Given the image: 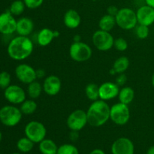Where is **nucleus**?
I'll list each match as a JSON object with an SVG mask.
<instances>
[{
  "mask_svg": "<svg viewBox=\"0 0 154 154\" xmlns=\"http://www.w3.org/2000/svg\"><path fill=\"white\" fill-rule=\"evenodd\" d=\"M34 45L27 36L17 35L9 42L7 52L9 57L15 61H23L31 56Z\"/></svg>",
  "mask_w": 154,
  "mask_h": 154,
  "instance_id": "1",
  "label": "nucleus"
},
{
  "mask_svg": "<svg viewBox=\"0 0 154 154\" xmlns=\"http://www.w3.org/2000/svg\"><path fill=\"white\" fill-rule=\"evenodd\" d=\"M111 107L106 101L98 99L91 103L87 111L88 123L93 127H100L110 120Z\"/></svg>",
  "mask_w": 154,
  "mask_h": 154,
  "instance_id": "2",
  "label": "nucleus"
},
{
  "mask_svg": "<svg viewBox=\"0 0 154 154\" xmlns=\"http://www.w3.org/2000/svg\"><path fill=\"white\" fill-rule=\"evenodd\" d=\"M20 109L14 105H8L0 108V122L7 127H14L22 120Z\"/></svg>",
  "mask_w": 154,
  "mask_h": 154,
  "instance_id": "3",
  "label": "nucleus"
},
{
  "mask_svg": "<svg viewBox=\"0 0 154 154\" xmlns=\"http://www.w3.org/2000/svg\"><path fill=\"white\" fill-rule=\"evenodd\" d=\"M116 23L123 30H131L138 25L136 11L129 8H123L119 9L115 17Z\"/></svg>",
  "mask_w": 154,
  "mask_h": 154,
  "instance_id": "4",
  "label": "nucleus"
},
{
  "mask_svg": "<svg viewBox=\"0 0 154 154\" xmlns=\"http://www.w3.org/2000/svg\"><path fill=\"white\" fill-rule=\"evenodd\" d=\"M130 119V110L128 105L119 102L111 107L110 120L117 126H124Z\"/></svg>",
  "mask_w": 154,
  "mask_h": 154,
  "instance_id": "5",
  "label": "nucleus"
},
{
  "mask_svg": "<svg viewBox=\"0 0 154 154\" xmlns=\"http://www.w3.org/2000/svg\"><path fill=\"white\" fill-rule=\"evenodd\" d=\"M92 55V48L83 42H73L69 48V56L71 59L78 63L88 61Z\"/></svg>",
  "mask_w": 154,
  "mask_h": 154,
  "instance_id": "6",
  "label": "nucleus"
},
{
  "mask_svg": "<svg viewBox=\"0 0 154 154\" xmlns=\"http://www.w3.org/2000/svg\"><path fill=\"white\" fill-rule=\"evenodd\" d=\"M24 133L26 137L29 138L35 144H39L46 137L47 129L45 125L41 122L32 120L26 125L24 128Z\"/></svg>",
  "mask_w": 154,
  "mask_h": 154,
  "instance_id": "7",
  "label": "nucleus"
},
{
  "mask_svg": "<svg viewBox=\"0 0 154 154\" xmlns=\"http://www.w3.org/2000/svg\"><path fill=\"white\" fill-rule=\"evenodd\" d=\"M93 44L100 51H108L114 47V38L110 32L99 29L92 36Z\"/></svg>",
  "mask_w": 154,
  "mask_h": 154,
  "instance_id": "8",
  "label": "nucleus"
},
{
  "mask_svg": "<svg viewBox=\"0 0 154 154\" xmlns=\"http://www.w3.org/2000/svg\"><path fill=\"white\" fill-rule=\"evenodd\" d=\"M88 123L87 111L81 109L72 111L66 120V125L71 131L79 132Z\"/></svg>",
  "mask_w": 154,
  "mask_h": 154,
  "instance_id": "9",
  "label": "nucleus"
},
{
  "mask_svg": "<svg viewBox=\"0 0 154 154\" xmlns=\"http://www.w3.org/2000/svg\"><path fill=\"white\" fill-rule=\"evenodd\" d=\"M5 99L14 105H20L26 99L25 90L16 84H11L4 90Z\"/></svg>",
  "mask_w": 154,
  "mask_h": 154,
  "instance_id": "10",
  "label": "nucleus"
},
{
  "mask_svg": "<svg viewBox=\"0 0 154 154\" xmlns=\"http://www.w3.org/2000/svg\"><path fill=\"white\" fill-rule=\"evenodd\" d=\"M14 73L18 81L27 85L37 79L36 70L30 65L26 63H21L18 65L15 68Z\"/></svg>",
  "mask_w": 154,
  "mask_h": 154,
  "instance_id": "11",
  "label": "nucleus"
},
{
  "mask_svg": "<svg viewBox=\"0 0 154 154\" xmlns=\"http://www.w3.org/2000/svg\"><path fill=\"white\" fill-rule=\"evenodd\" d=\"M17 20L8 10L0 14V33L8 35L16 32Z\"/></svg>",
  "mask_w": 154,
  "mask_h": 154,
  "instance_id": "12",
  "label": "nucleus"
},
{
  "mask_svg": "<svg viewBox=\"0 0 154 154\" xmlns=\"http://www.w3.org/2000/svg\"><path fill=\"white\" fill-rule=\"evenodd\" d=\"M111 150L112 154H134L135 146L129 138L121 137L113 143Z\"/></svg>",
  "mask_w": 154,
  "mask_h": 154,
  "instance_id": "13",
  "label": "nucleus"
},
{
  "mask_svg": "<svg viewBox=\"0 0 154 154\" xmlns=\"http://www.w3.org/2000/svg\"><path fill=\"white\" fill-rule=\"evenodd\" d=\"M42 87H43V91L48 96H55L61 90V80L57 75H49L45 78Z\"/></svg>",
  "mask_w": 154,
  "mask_h": 154,
  "instance_id": "14",
  "label": "nucleus"
},
{
  "mask_svg": "<svg viewBox=\"0 0 154 154\" xmlns=\"http://www.w3.org/2000/svg\"><path fill=\"white\" fill-rule=\"evenodd\" d=\"M120 92L119 86L116 83L105 82L99 86V99L109 101L117 97Z\"/></svg>",
  "mask_w": 154,
  "mask_h": 154,
  "instance_id": "15",
  "label": "nucleus"
},
{
  "mask_svg": "<svg viewBox=\"0 0 154 154\" xmlns=\"http://www.w3.org/2000/svg\"><path fill=\"white\" fill-rule=\"evenodd\" d=\"M138 23L150 26L154 23V8L147 5H142L136 11Z\"/></svg>",
  "mask_w": 154,
  "mask_h": 154,
  "instance_id": "16",
  "label": "nucleus"
},
{
  "mask_svg": "<svg viewBox=\"0 0 154 154\" xmlns=\"http://www.w3.org/2000/svg\"><path fill=\"white\" fill-rule=\"evenodd\" d=\"M35 28V24L32 20L27 17H23L17 20L16 32L18 35L27 36L32 34Z\"/></svg>",
  "mask_w": 154,
  "mask_h": 154,
  "instance_id": "17",
  "label": "nucleus"
},
{
  "mask_svg": "<svg viewBox=\"0 0 154 154\" xmlns=\"http://www.w3.org/2000/svg\"><path fill=\"white\" fill-rule=\"evenodd\" d=\"M63 23L67 28L77 29L81 23V15L75 9H69L63 17Z\"/></svg>",
  "mask_w": 154,
  "mask_h": 154,
  "instance_id": "18",
  "label": "nucleus"
},
{
  "mask_svg": "<svg viewBox=\"0 0 154 154\" xmlns=\"http://www.w3.org/2000/svg\"><path fill=\"white\" fill-rule=\"evenodd\" d=\"M54 38V31L49 28H43L37 35V42L42 47L48 46Z\"/></svg>",
  "mask_w": 154,
  "mask_h": 154,
  "instance_id": "19",
  "label": "nucleus"
},
{
  "mask_svg": "<svg viewBox=\"0 0 154 154\" xmlns=\"http://www.w3.org/2000/svg\"><path fill=\"white\" fill-rule=\"evenodd\" d=\"M38 149L42 154H57L58 147L53 140L45 138L39 143Z\"/></svg>",
  "mask_w": 154,
  "mask_h": 154,
  "instance_id": "20",
  "label": "nucleus"
},
{
  "mask_svg": "<svg viewBox=\"0 0 154 154\" xmlns=\"http://www.w3.org/2000/svg\"><path fill=\"white\" fill-rule=\"evenodd\" d=\"M117 97L120 102L129 105V104L132 103L135 98V91L130 87H123L120 90Z\"/></svg>",
  "mask_w": 154,
  "mask_h": 154,
  "instance_id": "21",
  "label": "nucleus"
},
{
  "mask_svg": "<svg viewBox=\"0 0 154 154\" xmlns=\"http://www.w3.org/2000/svg\"><path fill=\"white\" fill-rule=\"evenodd\" d=\"M116 23L115 17H113L109 14H105L101 17L99 21V29L106 32H111L114 28Z\"/></svg>",
  "mask_w": 154,
  "mask_h": 154,
  "instance_id": "22",
  "label": "nucleus"
},
{
  "mask_svg": "<svg viewBox=\"0 0 154 154\" xmlns=\"http://www.w3.org/2000/svg\"><path fill=\"white\" fill-rule=\"evenodd\" d=\"M38 108V105L35 101L32 99H26L22 104H20L21 112L23 115H31L36 111Z\"/></svg>",
  "mask_w": 154,
  "mask_h": 154,
  "instance_id": "23",
  "label": "nucleus"
},
{
  "mask_svg": "<svg viewBox=\"0 0 154 154\" xmlns=\"http://www.w3.org/2000/svg\"><path fill=\"white\" fill-rule=\"evenodd\" d=\"M42 91H43V87L38 81H35L28 84L27 94L29 95L30 99H38L42 95Z\"/></svg>",
  "mask_w": 154,
  "mask_h": 154,
  "instance_id": "24",
  "label": "nucleus"
},
{
  "mask_svg": "<svg viewBox=\"0 0 154 154\" xmlns=\"http://www.w3.org/2000/svg\"><path fill=\"white\" fill-rule=\"evenodd\" d=\"M130 62L128 57H120L117 58V60L114 61V65H113V69L116 71L117 74H123L126 72L129 68Z\"/></svg>",
  "mask_w": 154,
  "mask_h": 154,
  "instance_id": "25",
  "label": "nucleus"
},
{
  "mask_svg": "<svg viewBox=\"0 0 154 154\" xmlns=\"http://www.w3.org/2000/svg\"><path fill=\"white\" fill-rule=\"evenodd\" d=\"M85 94L87 99L92 102L98 100L99 99V87L93 83L87 84L85 88Z\"/></svg>",
  "mask_w": 154,
  "mask_h": 154,
  "instance_id": "26",
  "label": "nucleus"
},
{
  "mask_svg": "<svg viewBox=\"0 0 154 154\" xmlns=\"http://www.w3.org/2000/svg\"><path fill=\"white\" fill-rule=\"evenodd\" d=\"M34 144L35 143L32 141L25 136L18 140L17 142V147L19 151L22 153H29L32 150Z\"/></svg>",
  "mask_w": 154,
  "mask_h": 154,
  "instance_id": "27",
  "label": "nucleus"
},
{
  "mask_svg": "<svg viewBox=\"0 0 154 154\" xmlns=\"http://www.w3.org/2000/svg\"><path fill=\"white\" fill-rule=\"evenodd\" d=\"M26 5L23 0H14L11 4L8 11L14 16H20L25 11Z\"/></svg>",
  "mask_w": 154,
  "mask_h": 154,
  "instance_id": "28",
  "label": "nucleus"
},
{
  "mask_svg": "<svg viewBox=\"0 0 154 154\" xmlns=\"http://www.w3.org/2000/svg\"><path fill=\"white\" fill-rule=\"evenodd\" d=\"M57 154H79V151L73 144H65L58 147Z\"/></svg>",
  "mask_w": 154,
  "mask_h": 154,
  "instance_id": "29",
  "label": "nucleus"
},
{
  "mask_svg": "<svg viewBox=\"0 0 154 154\" xmlns=\"http://www.w3.org/2000/svg\"><path fill=\"white\" fill-rule=\"evenodd\" d=\"M135 33L139 39H146L150 34V29L147 26L138 24L135 27Z\"/></svg>",
  "mask_w": 154,
  "mask_h": 154,
  "instance_id": "30",
  "label": "nucleus"
},
{
  "mask_svg": "<svg viewBox=\"0 0 154 154\" xmlns=\"http://www.w3.org/2000/svg\"><path fill=\"white\" fill-rule=\"evenodd\" d=\"M11 77L8 72L5 71L0 72V88L5 90L11 85Z\"/></svg>",
  "mask_w": 154,
  "mask_h": 154,
  "instance_id": "31",
  "label": "nucleus"
},
{
  "mask_svg": "<svg viewBox=\"0 0 154 154\" xmlns=\"http://www.w3.org/2000/svg\"><path fill=\"white\" fill-rule=\"evenodd\" d=\"M114 47L117 51L123 52L127 50L128 43L126 39L123 38H117L114 39Z\"/></svg>",
  "mask_w": 154,
  "mask_h": 154,
  "instance_id": "32",
  "label": "nucleus"
},
{
  "mask_svg": "<svg viewBox=\"0 0 154 154\" xmlns=\"http://www.w3.org/2000/svg\"><path fill=\"white\" fill-rule=\"evenodd\" d=\"M26 7L29 9H36L42 5L44 0H23Z\"/></svg>",
  "mask_w": 154,
  "mask_h": 154,
  "instance_id": "33",
  "label": "nucleus"
},
{
  "mask_svg": "<svg viewBox=\"0 0 154 154\" xmlns=\"http://www.w3.org/2000/svg\"><path fill=\"white\" fill-rule=\"evenodd\" d=\"M126 81H127V78H126V75L124 73L119 74L118 76L116 78V84L120 87V86H123L126 84Z\"/></svg>",
  "mask_w": 154,
  "mask_h": 154,
  "instance_id": "34",
  "label": "nucleus"
},
{
  "mask_svg": "<svg viewBox=\"0 0 154 154\" xmlns=\"http://www.w3.org/2000/svg\"><path fill=\"white\" fill-rule=\"evenodd\" d=\"M119 11V9L117 6L115 5H110L109 7L107 8V14L109 15H111L113 17H116Z\"/></svg>",
  "mask_w": 154,
  "mask_h": 154,
  "instance_id": "35",
  "label": "nucleus"
},
{
  "mask_svg": "<svg viewBox=\"0 0 154 154\" xmlns=\"http://www.w3.org/2000/svg\"><path fill=\"white\" fill-rule=\"evenodd\" d=\"M78 132L77 131H71V132L69 133V138H70L72 141H75L78 139Z\"/></svg>",
  "mask_w": 154,
  "mask_h": 154,
  "instance_id": "36",
  "label": "nucleus"
},
{
  "mask_svg": "<svg viewBox=\"0 0 154 154\" xmlns=\"http://www.w3.org/2000/svg\"><path fill=\"white\" fill-rule=\"evenodd\" d=\"M46 75V72L44 69H39L36 70V76H37V78H43L44 77H45Z\"/></svg>",
  "mask_w": 154,
  "mask_h": 154,
  "instance_id": "37",
  "label": "nucleus"
},
{
  "mask_svg": "<svg viewBox=\"0 0 154 154\" xmlns=\"http://www.w3.org/2000/svg\"><path fill=\"white\" fill-rule=\"evenodd\" d=\"M90 154H105V153L101 149H95V150H92Z\"/></svg>",
  "mask_w": 154,
  "mask_h": 154,
  "instance_id": "38",
  "label": "nucleus"
},
{
  "mask_svg": "<svg viewBox=\"0 0 154 154\" xmlns=\"http://www.w3.org/2000/svg\"><path fill=\"white\" fill-rule=\"evenodd\" d=\"M147 5L150 6V7L154 8V0H144Z\"/></svg>",
  "mask_w": 154,
  "mask_h": 154,
  "instance_id": "39",
  "label": "nucleus"
},
{
  "mask_svg": "<svg viewBox=\"0 0 154 154\" xmlns=\"http://www.w3.org/2000/svg\"><path fill=\"white\" fill-rule=\"evenodd\" d=\"M74 42H81V36L80 35H75L73 38Z\"/></svg>",
  "mask_w": 154,
  "mask_h": 154,
  "instance_id": "40",
  "label": "nucleus"
},
{
  "mask_svg": "<svg viewBox=\"0 0 154 154\" xmlns=\"http://www.w3.org/2000/svg\"><path fill=\"white\" fill-rule=\"evenodd\" d=\"M147 154H154V145L151 146V147L147 150Z\"/></svg>",
  "mask_w": 154,
  "mask_h": 154,
  "instance_id": "41",
  "label": "nucleus"
},
{
  "mask_svg": "<svg viewBox=\"0 0 154 154\" xmlns=\"http://www.w3.org/2000/svg\"><path fill=\"white\" fill-rule=\"evenodd\" d=\"M54 38H58L60 37V32L58 31V30H54Z\"/></svg>",
  "mask_w": 154,
  "mask_h": 154,
  "instance_id": "42",
  "label": "nucleus"
},
{
  "mask_svg": "<svg viewBox=\"0 0 154 154\" xmlns=\"http://www.w3.org/2000/svg\"><path fill=\"white\" fill-rule=\"evenodd\" d=\"M109 73H110V74H111V75H116V74H117V72H116V71H115V70H114V69H113V68H112V69H111V70H110Z\"/></svg>",
  "mask_w": 154,
  "mask_h": 154,
  "instance_id": "43",
  "label": "nucleus"
},
{
  "mask_svg": "<svg viewBox=\"0 0 154 154\" xmlns=\"http://www.w3.org/2000/svg\"><path fill=\"white\" fill-rule=\"evenodd\" d=\"M151 83H152V85H153V87H154V72H153V75H152V78H151Z\"/></svg>",
  "mask_w": 154,
  "mask_h": 154,
  "instance_id": "44",
  "label": "nucleus"
},
{
  "mask_svg": "<svg viewBox=\"0 0 154 154\" xmlns=\"http://www.w3.org/2000/svg\"><path fill=\"white\" fill-rule=\"evenodd\" d=\"M2 140V133L1 131H0V142H1Z\"/></svg>",
  "mask_w": 154,
  "mask_h": 154,
  "instance_id": "45",
  "label": "nucleus"
},
{
  "mask_svg": "<svg viewBox=\"0 0 154 154\" xmlns=\"http://www.w3.org/2000/svg\"><path fill=\"white\" fill-rule=\"evenodd\" d=\"M12 154H20V153H12Z\"/></svg>",
  "mask_w": 154,
  "mask_h": 154,
  "instance_id": "46",
  "label": "nucleus"
},
{
  "mask_svg": "<svg viewBox=\"0 0 154 154\" xmlns=\"http://www.w3.org/2000/svg\"><path fill=\"white\" fill-rule=\"evenodd\" d=\"M93 1H99V0H93Z\"/></svg>",
  "mask_w": 154,
  "mask_h": 154,
  "instance_id": "47",
  "label": "nucleus"
}]
</instances>
